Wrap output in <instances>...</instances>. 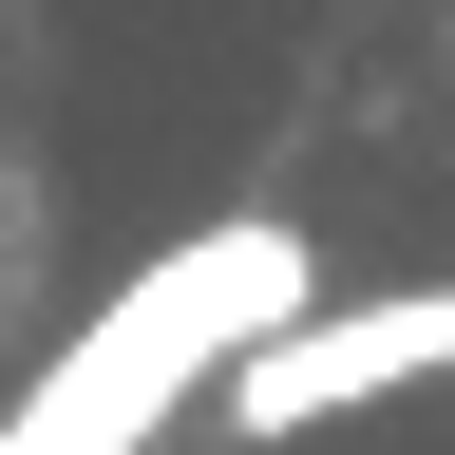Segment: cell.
<instances>
[{
  "label": "cell",
  "mask_w": 455,
  "mask_h": 455,
  "mask_svg": "<svg viewBox=\"0 0 455 455\" xmlns=\"http://www.w3.org/2000/svg\"><path fill=\"white\" fill-rule=\"evenodd\" d=\"M284 323H323V247H304L284 209H228V228H190V247L114 266V304L20 379L0 455H133V436L190 418V398H228Z\"/></svg>",
  "instance_id": "cell-1"
},
{
  "label": "cell",
  "mask_w": 455,
  "mask_h": 455,
  "mask_svg": "<svg viewBox=\"0 0 455 455\" xmlns=\"http://www.w3.org/2000/svg\"><path fill=\"white\" fill-rule=\"evenodd\" d=\"M398 379H455V284H418V304H323V323H284L247 379H228V436H323V418H361V398Z\"/></svg>",
  "instance_id": "cell-2"
}]
</instances>
